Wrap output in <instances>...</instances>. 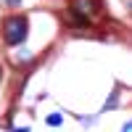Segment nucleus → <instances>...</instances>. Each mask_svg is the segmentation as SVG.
<instances>
[{
    "label": "nucleus",
    "mask_w": 132,
    "mask_h": 132,
    "mask_svg": "<svg viewBox=\"0 0 132 132\" xmlns=\"http://www.w3.org/2000/svg\"><path fill=\"white\" fill-rule=\"evenodd\" d=\"M27 37V19L24 16H11L5 21V42L8 45H19Z\"/></svg>",
    "instance_id": "nucleus-1"
},
{
    "label": "nucleus",
    "mask_w": 132,
    "mask_h": 132,
    "mask_svg": "<svg viewBox=\"0 0 132 132\" xmlns=\"http://www.w3.org/2000/svg\"><path fill=\"white\" fill-rule=\"evenodd\" d=\"M98 0H71V13L77 16V21H90L98 13Z\"/></svg>",
    "instance_id": "nucleus-2"
},
{
    "label": "nucleus",
    "mask_w": 132,
    "mask_h": 132,
    "mask_svg": "<svg viewBox=\"0 0 132 132\" xmlns=\"http://www.w3.org/2000/svg\"><path fill=\"white\" fill-rule=\"evenodd\" d=\"M48 124H50V127H58V124H61V116H58V114H50V116H48Z\"/></svg>",
    "instance_id": "nucleus-3"
},
{
    "label": "nucleus",
    "mask_w": 132,
    "mask_h": 132,
    "mask_svg": "<svg viewBox=\"0 0 132 132\" xmlns=\"http://www.w3.org/2000/svg\"><path fill=\"white\" fill-rule=\"evenodd\" d=\"M122 132H132V122H127V124H124V129H122Z\"/></svg>",
    "instance_id": "nucleus-4"
},
{
    "label": "nucleus",
    "mask_w": 132,
    "mask_h": 132,
    "mask_svg": "<svg viewBox=\"0 0 132 132\" xmlns=\"http://www.w3.org/2000/svg\"><path fill=\"white\" fill-rule=\"evenodd\" d=\"M3 3H5V5H16L19 0H3Z\"/></svg>",
    "instance_id": "nucleus-5"
},
{
    "label": "nucleus",
    "mask_w": 132,
    "mask_h": 132,
    "mask_svg": "<svg viewBox=\"0 0 132 132\" xmlns=\"http://www.w3.org/2000/svg\"><path fill=\"white\" fill-rule=\"evenodd\" d=\"M13 132H27V129H13Z\"/></svg>",
    "instance_id": "nucleus-6"
}]
</instances>
